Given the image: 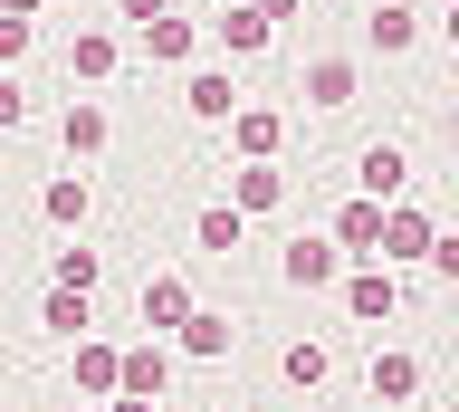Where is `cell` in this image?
I'll list each match as a JSON object with an SVG mask.
<instances>
[{"mask_svg":"<svg viewBox=\"0 0 459 412\" xmlns=\"http://www.w3.org/2000/svg\"><path fill=\"white\" fill-rule=\"evenodd\" d=\"M354 173H364L373 202H393L402 182H411V163H402V145H364V163H354Z\"/></svg>","mask_w":459,"mask_h":412,"instance_id":"obj_1","label":"cell"},{"mask_svg":"<svg viewBox=\"0 0 459 412\" xmlns=\"http://www.w3.org/2000/svg\"><path fill=\"white\" fill-rule=\"evenodd\" d=\"M383 259H430V221L421 211H383Z\"/></svg>","mask_w":459,"mask_h":412,"instance_id":"obj_2","label":"cell"},{"mask_svg":"<svg viewBox=\"0 0 459 412\" xmlns=\"http://www.w3.org/2000/svg\"><path fill=\"white\" fill-rule=\"evenodd\" d=\"M344 307L354 317H393V268H354L344 278Z\"/></svg>","mask_w":459,"mask_h":412,"instance_id":"obj_3","label":"cell"},{"mask_svg":"<svg viewBox=\"0 0 459 412\" xmlns=\"http://www.w3.org/2000/svg\"><path fill=\"white\" fill-rule=\"evenodd\" d=\"M192 317V288L182 278H143V326H182Z\"/></svg>","mask_w":459,"mask_h":412,"instance_id":"obj_4","label":"cell"},{"mask_svg":"<svg viewBox=\"0 0 459 412\" xmlns=\"http://www.w3.org/2000/svg\"><path fill=\"white\" fill-rule=\"evenodd\" d=\"M335 240H344V250H373V259H383V202L364 192V202H354V211L335 221Z\"/></svg>","mask_w":459,"mask_h":412,"instance_id":"obj_5","label":"cell"},{"mask_svg":"<svg viewBox=\"0 0 459 412\" xmlns=\"http://www.w3.org/2000/svg\"><path fill=\"white\" fill-rule=\"evenodd\" d=\"M307 96H316V106H354V58H316L307 67Z\"/></svg>","mask_w":459,"mask_h":412,"instance_id":"obj_6","label":"cell"},{"mask_svg":"<svg viewBox=\"0 0 459 412\" xmlns=\"http://www.w3.org/2000/svg\"><path fill=\"white\" fill-rule=\"evenodd\" d=\"M182 96H192V116H239V87H230L221 67H201V77H192Z\"/></svg>","mask_w":459,"mask_h":412,"instance_id":"obj_7","label":"cell"},{"mask_svg":"<svg viewBox=\"0 0 459 412\" xmlns=\"http://www.w3.org/2000/svg\"><path fill=\"white\" fill-rule=\"evenodd\" d=\"M287 278H297V288H325V278H335V250H325V240H297V250H287Z\"/></svg>","mask_w":459,"mask_h":412,"instance_id":"obj_8","label":"cell"},{"mask_svg":"<svg viewBox=\"0 0 459 412\" xmlns=\"http://www.w3.org/2000/svg\"><path fill=\"white\" fill-rule=\"evenodd\" d=\"M411 383H421V364H411V355H373V403H402Z\"/></svg>","mask_w":459,"mask_h":412,"instance_id":"obj_9","label":"cell"},{"mask_svg":"<svg viewBox=\"0 0 459 412\" xmlns=\"http://www.w3.org/2000/svg\"><path fill=\"white\" fill-rule=\"evenodd\" d=\"M239 153H249V163L278 153V116H268V106H239Z\"/></svg>","mask_w":459,"mask_h":412,"instance_id":"obj_10","label":"cell"},{"mask_svg":"<svg viewBox=\"0 0 459 412\" xmlns=\"http://www.w3.org/2000/svg\"><path fill=\"white\" fill-rule=\"evenodd\" d=\"M77 383H96V393H125V355H106V346H77Z\"/></svg>","mask_w":459,"mask_h":412,"instance_id":"obj_11","label":"cell"},{"mask_svg":"<svg viewBox=\"0 0 459 412\" xmlns=\"http://www.w3.org/2000/svg\"><path fill=\"white\" fill-rule=\"evenodd\" d=\"M230 202H239V211H268V202H278V163H249V173L230 182Z\"/></svg>","mask_w":459,"mask_h":412,"instance_id":"obj_12","label":"cell"},{"mask_svg":"<svg viewBox=\"0 0 459 412\" xmlns=\"http://www.w3.org/2000/svg\"><path fill=\"white\" fill-rule=\"evenodd\" d=\"M163 374H172L163 346H134V355H125V393H163Z\"/></svg>","mask_w":459,"mask_h":412,"instance_id":"obj_13","label":"cell"},{"mask_svg":"<svg viewBox=\"0 0 459 412\" xmlns=\"http://www.w3.org/2000/svg\"><path fill=\"white\" fill-rule=\"evenodd\" d=\"M67 67H77V77H106V67H115V39H106V30H77Z\"/></svg>","mask_w":459,"mask_h":412,"instance_id":"obj_14","label":"cell"},{"mask_svg":"<svg viewBox=\"0 0 459 412\" xmlns=\"http://www.w3.org/2000/svg\"><path fill=\"white\" fill-rule=\"evenodd\" d=\"M411 30H421V20H411L402 0H383V10H373V48H411Z\"/></svg>","mask_w":459,"mask_h":412,"instance_id":"obj_15","label":"cell"},{"mask_svg":"<svg viewBox=\"0 0 459 412\" xmlns=\"http://www.w3.org/2000/svg\"><path fill=\"white\" fill-rule=\"evenodd\" d=\"M258 39H268V10H230L221 20V48H239V58H249Z\"/></svg>","mask_w":459,"mask_h":412,"instance_id":"obj_16","label":"cell"},{"mask_svg":"<svg viewBox=\"0 0 459 412\" xmlns=\"http://www.w3.org/2000/svg\"><path fill=\"white\" fill-rule=\"evenodd\" d=\"M143 48H153V58H192V30H182V20H172V10H163V20L143 30Z\"/></svg>","mask_w":459,"mask_h":412,"instance_id":"obj_17","label":"cell"},{"mask_svg":"<svg viewBox=\"0 0 459 412\" xmlns=\"http://www.w3.org/2000/svg\"><path fill=\"white\" fill-rule=\"evenodd\" d=\"M67 145H77V153L106 145V106H67Z\"/></svg>","mask_w":459,"mask_h":412,"instance_id":"obj_18","label":"cell"},{"mask_svg":"<svg viewBox=\"0 0 459 412\" xmlns=\"http://www.w3.org/2000/svg\"><path fill=\"white\" fill-rule=\"evenodd\" d=\"M201 250H239V202H221V211H201Z\"/></svg>","mask_w":459,"mask_h":412,"instance_id":"obj_19","label":"cell"},{"mask_svg":"<svg viewBox=\"0 0 459 412\" xmlns=\"http://www.w3.org/2000/svg\"><path fill=\"white\" fill-rule=\"evenodd\" d=\"M182 346H192V355H221L230 346V317H182Z\"/></svg>","mask_w":459,"mask_h":412,"instance_id":"obj_20","label":"cell"},{"mask_svg":"<svg viewBox=\"0 0 459 412\" xmlns=\"http://www.w3.org/2000/svg\"><path fill=\"white\" fill-rule=\"evenodd\" d=\"M48 326H57V336H77V326H86V288H57L48 297Z\"/></svg>","mask_w":459,"mask_h":412,"instance_id":"obj_21","label":"cell"},{"mask_svg":"<svg viewBox=\"0 0 459 412\" xmlns=\"http://www.w3.org/2000/svg\"><path fill=\"white\" fill-rule=\"evenodd\" d=\"M57 288H96V250H57Z\"/></svg>","mask_w":459,"mask_h":412,"instance_id":"obj_22","label":"cell"},{"mask_svg":"<svg viewBox=\"0 0 459 412\" xmlns=\"http://www.w3.org/2000/svg\"><path fill=\"white\" fill-rule=\"evenodd\" d=\"M86 211V182H48V221H77Z\"/></svg>","mask_w":459,"mask_h":412,"instance_id":"obj_23","label":"cell"},{"mask_svg":"<svg viewBox=\"0 0 459 412\" xmlns=\"http://www.w3.org/2000/svg\"><path fill=\"white\" fill-rule=\"evenodd\" d=\"M287 383H325V355H316V346H287Z\"/></svg>","mask_w":459,"mask_h":412,"instance_id":"obj_24","label":"cell"},{"mask_svg":"<svg viewBox=\"0 0 459 412\" xmlns=\"http://www.w3.org/2000/svg\"><path fill=\"white\" fill-rule=\"evenodd\" d=\"M20 48H29V20H20V10H0V67L20 58Z\"/></svg>","mask_w":459,"mask_h":412,"instance_id":"obj_25","label":"cell"},{"mask_svg":"<svg viewBox=\"0 0 459 412\" xmlns=\"http://www.w3.org/2000/svg\"><path fill=\"white\" fill-rule=\"evenodd\" d=\"M29 116V96H20V77H0V125H20Z\"/></svg>","mask_w":459,"mask_h":412,"instance_id":"obj_26","label":"cell"},{"mask_svg":"<svg viewBox=\"0 0 459 412\" xmlns=\"http://www.w3.org/2000/svg\"><path fill=\"white\" fill-rule=\"evenodd\" d=\"M430 268H440V278H459V240H430Z\"/></svg>","mask_w":459,"mask_h":412,"instance_id":"obj_27","label":"cell"},{"mask_svg":"<svg viewBox=\"0 0 459 412\" xmlns=\"http://www.w3.org/2000/svg\"><path fill=\"white\" fill-rule=\"evenodd\" d=\"M125 20H134V30H153V20H163V0H125Z\"/></svg>","mask_w":459,"mask_h":412,"instance_id":"obj_28","label":"cell"},{"mask_svg":"<svg viewBox=\"0 0 459 412\" xmlns=\"http://www.w3.org/2000/svg\"><path fill=\"white\" fill-rule=\"evenodd\" d=\"M258 10H268V20H287V10H297V0H258Z\"/></svg>","mask_w":459,"mask_h":412,"instance_id":"obj_29","label":"cell"},{"mask_svg":"<svg viewBox=\"0 0 459 412\" xmlns=\"http://www.w3.org/2000/svg\"><path fill=\"white\" fill-rule=\"evenodd\" d=\"M450 48H459V0H450Z\"/></svg>","mask_w":459,"mask_h":412,"instance_id":"obj_30","label":"cell"}]
</instances>
